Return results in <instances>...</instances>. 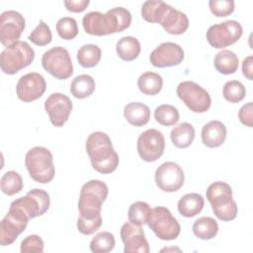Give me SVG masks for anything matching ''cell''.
I'll return each instance as SVG.
<instances>
[{
  "label": "cell",
  "instance_id": "26",
  "mask_svg": "<svg viewBox=\"0 0 253 253\" xmlns=\"http://www.w3.org/2000/svg\"><path fill=\"white\" fill-rule=\"evenodd\" d=\"M213 65L219 73L229 75L236 72L239 65V60L233 51L223 49L215 54Z\"/></svg>",
  "mask_w": 253,
  "mask_h": 253
},
{
  "label": "cell",
  "instance_id": "42",
  "mask_svg": "<svg viewBox=\"0 0 253 253\" xmlns=\"http://www.w3.org/2000/svg\"><path fill=\"white\" fill-rule=\"evenodd\" d=\"M238 119L241 124L246 126L252 127L253 119H252V102H248L243 105L238 112Z\"/></svg>",
  "mask_w": 253,
  "mask_h": 253
},
{
  "label": "cell",
  "instance_id": "41",
  "mask_svg": "<svg viewBox=\"0 0 253 253\" xmlns=\"http://www.w3.org/2000/svg\"><path fill=\"white\" fill-rule=\"evenodd\" d=\"M20 251L22 253L42 252L43 251V241L37 234L29 235L25 239H23V241L21 243Z\"/></svg>",
  "mask_w": 253,
  "mask_h": 253
},
{
  "label": "cell",
  "instance_id": "37",
  "mask_svg": "<svg viewBox=\"0 0 253 253\" xmlns=\"http://www.w3.org/2000/svg\"><path fill=\"white\" fill-rule=\"evenodd\" d=\"M56 32L63 40H72L78 35L77 22L71 17H62L56 23Z\"/></svg>",
  "mask_w": 253,
  "mask_h": 253
},
{
  "label": "cell",
  "instance_id": "8",
  "mask_svg": "<svg viewBox=\"0 0 253 253\" xmlns=\"http://www.w3.org/2000/svg\"><path fill=\"white\" fill-rule=\"evenodd\" d=\"M42 65L45 71L59 80H65L73 73L70 54L62 46H54L46 50L42 56Z\"/></svg>",
  "mask_w": 253,
  "mask_h": 253
},
{
  "label": "cell",
  "instance_id": "7",
  "mask_svg": "<svg viewBox=\"0 0 253 253\" xmlns=\"http://www.w3.org/2000/svg\"><path fill=\"white\" fill-rule=\"evenodd\" d=\"M147 225L161 240H174L181 232L180 223L165 207L151 210Z\"/></svg>",
  "mask_w": 253,
  "mask_h": 253
},
{
  "label": "cell",
  "instance_id": "36",
  "mask_svg": "<svg viewBox=\"0 0 253 253\" xmlns=\"http://www.w3.org/2000/svg\"><path fill=\"white\" fill-rule=\"evenodd\" d=\"M222 95L229 103H239L245 98L246 89L240 81L230 80L223 85Z\"/></svg>",
  "mask_w": 253,
  "mask_h": 253
},
{
  "label": "cell",
  "instance_id": "24",
  "mask_svg": "<svg viewBox=\"0 0 253 253\" xmlns=\"http://www.w3.org/2000/svg\"><path fill=\"white\" fill-rule=\"evenodd\" d=\"M204 198L198 193L184 195L178 202V211L185 217H193L200 213L204 208Z\"/></svg>",
  "mask_w": 253,
  "mask_h": 253
},
{
  "label": "cell",
  "instance_id": "10",
  "mask_svg": "<svg viewBox=\"0 0 253 253\" xmlns=\"http://www.w3.org/2000/svg\"><path fill=\"white\" fill-rule=\"evenodd\" d=\"M242 26L235 20H227L211 26L206 34L208 42L214 48H223L235 43L242 36Z\"/></svg>",
  "mask_w": 253,
  "mask_h": 253
},
{
  "label": "cell",
  "instance_id": "16",
  "mask_svg": "<svg viewBox=\"0 0 253 253\" xmlns=\"http://www.w3.org/2000/svg\"><path fill=\"white\" fill-rule=\"evenodd\" d=\"M184 50L179 44L166 42L152 50L149 60L153 66L164 68L180 64L184 60Z\"/></svg>",
  "mask_w": 253,
  "mask_h": 253
},
{
  "label": "cell",
  "instance_id": "22",
  "mask_svg": "<svg viewBox=\"0 0 253 253\" xmlns=\"http://www.w3.org/2000/svg\"><path fill=\"white\" fill-rule=\"evenodd\" d=\"M124 117L134 126H142L149 122L150 110L147 105L140 102H131L125 106Z\"/></svg>",
  "mask_w": 253,
  "mask_h": 253
},
{
  "label": "cell",
  "instance_id": "13",
  "mask_svg": "<svg viewBox=\"0 0 253 253\" xmlns=\"http://www.w3.org/2000/svg\"><path fill=\"white\" fill-rule=\"evenodd\" d=\"M25 19L22 14L14 10H8L0 16V42L9 46L18 42L24 29Z\"/></svg>",
  "mask_w": 253,
  "mask_h": 253
},
{
  "label": "cell",
  "instance_id": "33",
  "mask_svg": "<svg viewBox=\"0 0 253 253\" xmlns=\"http://www.w3.org/2000/svg\"><path fill=\"white\" fill-rule=\"evenodd\" d=\"M1 190L4 194L8 196H13L18 194L23 189V179L22 176L16 171H7L3 174L0 181Z\"/></svg>",
  "mask_w": 253,
  "mask_h": 253
},
{
  "label": "cell",
  "instance_id": "12",
  "mask_svg": "<svg viewBox=\"0 0 253 253\" xmlns=\"http://www.w3.org/2000/svg\"><path fill=\"white\" fill-rule=\"evenodd\" d=\"M185 175L181 166L173 161L162 163L155 171L157 187L168 193L178 191L184 184Z\"/></svg>",
  "mask_w": 253,
  "mask_h": 253
},
{
  "label": "cell",
  "instance_id": "15",
  "mask_svg": "<svg viewBox=\"0 0 253 253\" xmlns=\"http://www.w3.org/2000/svg\"><path fill=\"white\" fill-rule=\"evenodd\" d=\"M72 108V102L69 97L58 92L50 94L44 102L45 112L51 124L56 127L63 126L68 121Z\"/></svg>",
  "mask_w": 253,
  "mask_h": 253
},
{
  "label": "cell",
  "instance_id": "25",
  "mask_svg": "<svg viewBox=\"0 0 253 253\" xmlns=\"http://www.w3.org/2000/svg\"><path fill=\"white\" fill-rule=\"evenodd\" d=\"M116 50L121 59L126 61H132L139 55L141 46L136 38L126 36L121 38L118 41L116 44Z\"/></svg>",
  "mask_w": 253,
  "mask_h": 253
},
{
  "label": "cell",
  "instance_id": "40",
  "mask_svg": "<svg viewBox=\"0 0 253 253\" xmlns=\"http://www.w3.org/2000/svg\"><path fill=\"white\" fill-rule=\"evenodd\" d=\"M102 225V216L99 215L94 218H84L79 216L77 219V229L84 235L93 234Z\"/></svg>",
  "mask_w": 253,
  "mask_h": 253
},
{
  "label": "cell",
  "instance_id": "34",
  "mask_svg": "<svg viewBox=\"0 0 253 253\" xmlns=\"http://www.w3.org/2000/svg\"><path fill=\"white\" fill-rule=\"evenodd\" d=\"M155 121L161 126H174L179 121V111L172 105L163 104L154 110Z\"/></svg>",
  "mask_w": 253,
  "mask_h": 253
},
{
  "label": "cell",
  "instance_id": "31",
  "mask_svg": "<svg viewBox=\"0 0 253 253\" xmlns=\"http://www.w3.org/2000/svg\"><path fill=\"white\" fill-rule=\"evenodd\" d=\"M102 51L97 44L88 43L82 45L77 51V61L82 67L91 68L101 60Z\"/></svg>",
  "mask_w": 253,
  "mask_h": 253
},
{
  "label": "cell",
  "instance_id": "38",
  "mask_svg": "<svg viewBox=\"0 0 253 253\" xmlns=\"http://www.w3.org/2000/svg\"><path fill=\"white\" fill-rule=\"evenodd\" d=\"M28 39L36 45L43 46L48 44L52 40V35L49 27L42 20L40 21L36 29L29 35Z\"/></svg>",
  "mask_w": 253,
  "mask_h": 253
},
{
  "label": "cell",
  "instance_id": "2",
  "mask_svg": "<svg viewBox=\"0 0 253 253\" xmlns=\"http://www.w3.org/2000/svg\"><path fill=\"white\" fill-rule=\"evenodd\" d=\"M85 146L91 165L97 172L110 174L119 166V155L107 133L103 131L92 132L88 136Z\"/></svg>",
  "mask_w": 253,
  "mask_h": 253
},
{
  "label": "cell",
  "instance_id": "28",
  "mask_svg": "<svg viewBox=\"0 0 253 253\" xmlns=\"http://www.w3.org/2000/svg\"><path fill=\"white\" fill-rule=\"evenodd\" d=\"M163 86V79L160 74L146 71L142 73L137 79V87L144 95L153 96L158 94Z\"/></svg>",
  "mask_w": 253,
  "mask_h": 253
},
{
  "label": "cell",
  "instance_id": "21",
  "mask_svg": "<svg viewBox=\"0 0 253 253\" xmlns=\"http://www.w3.org/2000/svg\"><path fill=\"white\" fill-rule=\"evenodd\" d=\"M160 25L171 35H182L189 27V20L185 13L171 6Z\"/></svg>",
  "mask_w": 253,
  "mask_h": 253
},
{
  "label": "cell",
  "instance_id": "29",
  "mask_svg": "<svg viewBox=\"0 0 253 253\" xmlns=\"http://www.w3.org/2000/svg\"><path fill=\"white\" fill-rule=\"evenodd\" d=\"M95 80L88 74L76 76L70 84V92L77 99H84L93 94L95 91Z\"/></svg>",
  "mask_w": 253,
  "mask_h": 253
},
{
  "label": "cell",
  "instance_id": "44",
  "mask_svg": "<svg viewBox=\"0 0 253 253\" xmlns=\"http://www.w3.org/2000/svg\"><path fill=\"white\" fill-rule=\"evenodd\" d=\"M242 73L243 75L249 79L252 80L253 78V56L249 55L243 59L242 62Z\"/></svg>",
  "mask_w": 253,
  "mask_h": 253
},
{
  "label": "cell",
  "instance_id": "39",
  "mask_svg": "<svg viewBox=\"0 0 253 253\" xmlns=\"http://www.w3.org/2000/svg\"><path fill=\"white\" fill-rule=\"evenodd\" d=\"M233 0H210L209 7L211 12L216 17H226L234 11Z\"/></svg>",
  "mask_w": 253,
  "mask_h": 253
},
{
  "label": "cell",
  "instance_id": "43",
  "mask_svg": "<svg viewBox=\"0 0 253 253\" xmlns=\"http://www.w3.org/2000/svg\"><path fill=\"white\" fill-rule=\"evenodd\" d=\"M89 0H65L64 5L66 9L73 13L83 12L89 5Z\"/></svg>",
  "mask_w": 253,
  "mask_h": 253
},
{
  "label": "cell",
  "instance_id": "4",
  "mask_svg": "<svg viewBox=\"0 0 253 253\" xmlns=\"http://www.w3.org/2000/svg\"><path fill=\"white\" fill-rule=\"evenodd\" d=\"M26 168L33 180L41 184L49 183L55 174L51 152L42 146L31 148L25 156Z\"/></svg>",
  "mask_w": 253,
  "mask_h": 253
},
{
  "label": "cell",
  "instance_id": "6",
  "mask_svg": "<svg viewBox=\"0 0 253 253\" xmlns=\"http://www.w3.org/2000/svg\"><path fill=\"white\" fill-rule=\"evenodd\" d=\"M30 216L24 208L13 201L10 209L0 223V244L2 246L12 244L26 229Z\"/></svg>",
  "mask_w": 253,
  "mask_h": 253
},
{
  "label": "cell",
  "instance_id": "27",
  "mask_svg": "<svg viewBox=\"0 0 253 253\" xmlns=\"http://www.w3.org/2000/svg\"><path fill=\"white\" fill-rule=\"evenodd\" d=\"M170 137L176 147L187 148L195 138V128L189 123H181L172 128Z\"/></svg>",
  "mask_w": 253,
  "mask_h": 253
},
{
  "label": "cell",
  "instance_id": "18",
  "mask_svg": "<svg viewBox=\"0 0 253 253\" xmlns=\"http://www.w3.org/2000/svg\"><path fill=\"white\" fill-rule=\"evenodd\" d=\"M29 214L30 218L41 216L49 209V195L42 189H33L27 193L25 197L16 200Z\"/></svg>",
  "mask_w": 253,
  "mask_h": 253
},
{
  "label": "cell",
  "instance_id": "30",
  "mask_svg": "<svg viewBox=\"0 0 253 253\" xmlns=\"http://www.w3.org/2000/svg\"><path fill=\"white\" fill-rule=\"evenodd\" d=\"M192 229L198 238L210 240L217 234L218 224L216 220L211 216H202L195 220Z\"/></svg>",
  "mask_w": 253,
  "mask_h": 253
},
{
  "label": "cell",
  "instance_id": "5",
  "mask_svg": "<svg viewBox=\"0 0 253 253\" xmlns=\"http://www.w3.org/2000/svg\"><path fill=\"white\" fill-rule=\"evenodd\" d=\"M35 58V50L27 42L18 41L6 46L0 54V66L5 74L13 75L29 66Z\"/></svg>",
  "mask_w": 253,
  "mask_h": 253
},
{
  "label": "cell",
  "instance_id": "9",
  "mask_svg": "<svg viewBox=\"0 0 253 253\" xmlns=\"http://www.w3.org/2000/svg\"><path fill=\"white\" fill-rule=\"evenodd\" d=\"M176 93L180 100L194 113L207 112L211 104L209 92L193 81H183L179 83Z\"/></svg>",
  "mask_w": 253,
  "mask_h": 253
},
{
  "label": "cell",
  "instance_id": "3",
  "mask_svg": "<svg viewBox=\"0 0 253 253\" xmlns=\"http://www.w3.org/2000/svg\"><path fill=\"white\" fill-rule=\"evenodd\" d=\"M108 186L100 180H90L85 183L78 200V211L84 218H94L101 215L102 205L108 196Z\"/></svg>",
  "mask_w": 253,
  "mask_h": 253
},
{
  "label": "cell",
  "instance_id": "32",
  "mask_svg": "<svg viewBox=\"0 0 253 253\" xmlns=\"http://www.w3.org/2000/svg\"><path fill=\"white\" fill-rule=\"evenodd\" d=\"M151 213V209L149 205L145 202H135L130 205L127 212L128 221L136 224V225H143L147 224L149 216Z\"/></svg>",
  "mask_w": 253,
  "mask_h": 253
},
{
  "label": "cell",
  "instance_id": "19",
  "mask_svg": "<svg viewBox=\"0 0 253 253\" xmlns=\"http://www.w3.org/2000/svg\"><path fill=\"white\" fill-rule=\"evenodd\" d=\"M226 126L223 123L217 120H213L206 124L202 128V141L210 147L215 148L223 144L226 138Z\"/></svg>",
  "mask_w": 253,
  "mask_h": 253
},
{
  "label": "cell",
  "instance_id": "14",
  "mask_svg": "<svg viewBox=\"0 0 253 253\" xmlns=\"http://www.w3.org/2000/svg\"><path fill=\"white\" fill-rule=\"evenodd\" d=\"M46 89L44 77L37 72H30L20 77L16 86L18 98L23 102H33L40 99Z\"/></svg>",
  "mask_w": 253,
  "mask_h": 253
},
{
  "label": "cell",
  "instance_id": "20",
  "mask_svg": "<svg viewBox=\"0 0 253 253\" xmlns=\"http://www.w3.org/2000/svg\"><path fill=\"white\" fill-rule=\"evenodd\" d=\"M206 196L211 205V210L226 206L234 201L232 199L231 187L227 183L221 181L211 184L207 189Z\"/></svg>",
  "mask_w": 253,
  "mask_h": 253
},
{
  "label": "cell",
  "instance_id": "11",
  "mask_svg": "<svg viewBox=\"0 0 253 253\" xmlns=\"http://www.w3.org/2000/svg\"><path fill=\"white\" fill-rule=\"evenodd\" d=\"M136 149L140 158L146 162L159 159L165 149V138L162 132L156 128H150L139 134Z\"/></svg>",
  "mask_w": 253,
  "mask_h": 253
},
{
  "label": "cell",
  "instance_id": "23",
  "mask_svg": "<svg viewBox=\"0 0 253 253\" xmlns=\"http://www.w3.org/2000/svg\"><path fill=\"white\" fill-rule=\"evenodd\" d=\"M171 6L161 0H148L141 6V17L150 23L161 24Z\"/></svg>",
  "mask_w": 253,
  "mask_h": 253
},
{
  "label": "cell",
  "instance_id": "1",
  "mask_svg": "<svg viewBox=\"0 0 253 253\" xmlns=\"http://www.w3.org/2000/svg\"><path fill=\"white\" fill-rule=\"evenodd\" d=\"M131 23L130 12L124 7H116L103 14L92 11L84 15L82 25L84 31L93 36H106L121 33L127 29Z\"/></svg>",
  "mask_w": 253,
  "mask_h": 253
},
{
  "label": "cell",
  "instance_id": "35",
  "mask_svg": "<svg viewBox=\"0 0 253 253\" xmlns=\"http://www.w3.org/2000/svg\"><path fill=\"white\" fill-rule=\"evenodd\" d=\"M116 240L114 235L109 231L97 233L90 242V250L94 253H108L115 247Z\"/></svg>",
  "mask_w": 253,
  "mask_h": 253
},
{
  "label": "cell",
  "instance_id": "17",
  "mask_svg": "<svg viewBox=\"0 0 253 253\" xmlns=\"http://www.w3.org/2000/svg\"><path fill=\"white\" fill-rule=\"evenodd\" d=\"M121 238L125 244V253H148L149 244L140 225L125 222L121 227Z\"/></svg>",
  "mask_w": 253,
  "mask_h": 253
}]
</instances>
